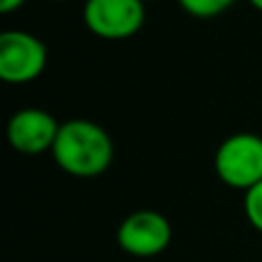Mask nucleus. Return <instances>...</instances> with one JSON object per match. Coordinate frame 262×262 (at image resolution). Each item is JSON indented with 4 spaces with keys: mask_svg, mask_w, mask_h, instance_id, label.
Masks as SVG:
<instances>
[{
    "mask_svg": "<svg viewBox=\"0 0 262 262\" xmlns=\"http://www.w3.org/2000/svg\"><path fill=\"white\" fill-rule=\"evenodd\" d=\"M143 3H154V0H143Z\"/></svg>",
    "mask_w": 262,
    "mask_h": 262,
    "instance_id": "9b49d317",
    "label": "nucleus"
},
{
    "mask_svg": "<svg viewBox=\"0 0 262 262\" xmlns=\"http://www.w3.org/2000/svg\"><path fill=\"white\" fill-rule=\"evenodd\" d=\"M214 166L228 186L249 191L262 182V138L255 134H235L226 138L216 149Z\"/></svg>",
    "mask_w": 262,
    "mask_h": 262,
    "instance_id": "f03ea898",
    "label": "nucleus"
},
{
    "mask_svg": "<svg viewBox=\"0 0 262 262\" xmlns=\"http://www.w3.org/2000/svg\"><path fill=\"white\" fill-rule=\"evenodd\" d=\"M26 3V0H0V12H12V9H16V7H21V5Z\"/></svg>",
    "mask_w": 262,
    "mask_h": 262,
    "instance_id": "1a4fd4ad",
    "label": "nucleus"
},
{
    "mask_svg": "<svg viewBox=\"0 0 262 262\" xmlns=\"http://www.w3.org/2000/svg\"><path fill=\"white\" fill-rule=\"evenodd\" d=\"M251 5H253V7H258V9H262V0H251Z\"/></svg>",
    "mask_w": 262,
    "mask_h": 262,
    "instance_id": "9d476101",
    "label": "nucleus"
},
{
    "mask_svg": "<svg viewBox=\"0 0 262 262\" xmlns=\"http://www.w3.org/2000/svg\"><path fill=\"white\" fill-rule=\"evenodd\" d=\"M60 122L41 108H23L12 115L7 124V138L14 149L26 154H37L53 149Z\"/></svg>",
    "mask_w": 262,
    "mask_h": 262,
    "instance_id": "423d86ee",
    "label": "nucleus"
},
{
    "mask_svg": "<svg viewBox=\"0 0 262 262\" xmlns=\"http://www.w3.org/2000/svg\"><path fill=\"white\" fill-rule=\"evenodd\" d=\"M235 0H180V5L186 9L189 14L200 18H209L221 14L223 9H228Z\"/></svg>",
    "mask_w": 262,
    "mask_h": 262,
    "instance_id": "0eeeda50",
    "label": "nucleus"
},
{
    "mask_svg": "<svg viewBox=\"0 0 262 262\" xmlns=\"http://www.w3.org/2000/svg\"><path fill=\"white\" fill-rule=\"evenodd\" d=\"M46 67V46L26 30H7L0 35V78L26 83Z\"/></svg>",
    "mask_w": 262,
    "mask_h": 262,
    "instance_id": "20e7f679",
    "label": "nucleus"
},
{
    "mask_svg": "<svg viewBox=\"0 0 262 262\" xmlns=\"http://www.w3.org/2000/svg\"><path fill=\"white\" fill-rule=\"evenodd\" d=\"M170 223L163 214L154 209H140L129 214L118 230V242L122 251L136 255V258H152L166 251L170 244Z\"/></svg>",
    "mask_w": 262,
    "mask_h": 262,
    "instance_id": "39448f33",
    "label": "nucleus"
},
{
    "mask_svg": "<svg viewBox=\"0 0 262 262\" xmlns=\"http://www.w3.org/2000/svg\"><path fill=\"white\" fill-rule=\"evenodd\" d=\"M53 157L69 175L95 177L113 161V140L108 131L92 120H69L60 124Z\"/></svg>",
    "mask_w": 262,
    "mask_h": 262,
    "instance_id": "f257e3e1",
    "label": "nucleus"
},
{
    "mask_svg": "<svg viewBox=\"0 0 262 262\" xmlns=\"http://www.w3.org/2000/svg\"><path fill=\"white\" fill-rule=\"evenodd\" d=\"M244 209H246V216H249L251 226L262 232V182H258L255 186H251L246 191Z\"/></svg>",
    "mask_w": 262,
    "mask_h": 262,
    "instance_id": "6e6552de",
    "label": "nucleus"
},
{
    "mask_svg": "<svg viewBox=\"0 0 262 262\" xmlns=\"http://www.w3.org/2000/svg\"><path fill=\"white\" fill-rule=\"evenodd\" d=\"M85 26L104 39H127L145 23L143 0H85Z\"/></svg>",
    "mask_w": 262,
    "mask_h": 262,
    "instance_id": "7ed1b4c3",
    "label": "nucleus"
}]
</instances>
